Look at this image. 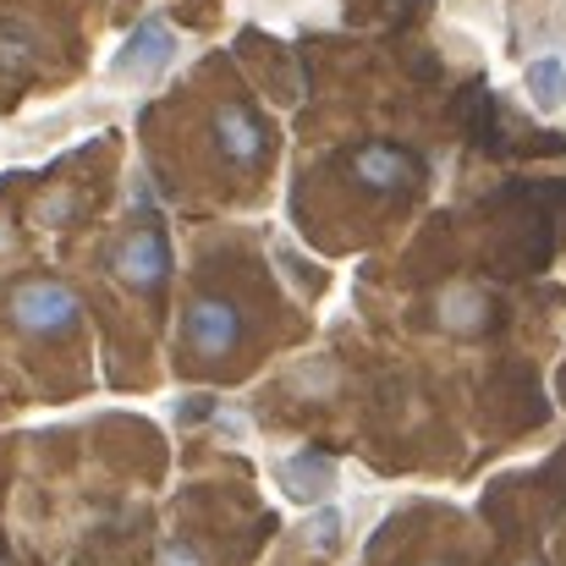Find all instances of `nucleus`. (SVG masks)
<instances>
[{
	"label": "nucleus",
	"instance_id": "1",
	"mask_svg": "<svg viewBox=\"0 0 566 566\" xmlns=\"http://www.w3.org/2000/svg\"><path fill=\"white\" fill-rule=\"evenodd\" d=\"M6 314H11V325H17L22 336H66V331H77L83 303H77V292L61 286V281H28V286L11 292Z\"/></svg>",
	"mask_w": 566,
	"mask_h": 566
},
{
	"label": "nucleus",
	"instance_id": "2",
	"mask_svg": "<svg viewBox=\"0 0 566 566\" xmlns=\"http://www.w3.org/2000/svg\"><path fill=\"white\" fill-rule=\"evenodd\" d=\"M182 342H188V353H198V358H226L242 342L237 303H226V297H192L188 314H182Z\"/></svg>",
	"mask_w": 566,
	"mask_h": 566
},
{
	"label": "nucleus",
	"instance_id": "3",
	"mask_svg": "<svg viewBox=\"0 0 566 566\" xmlns=\"http://www.w3.org/2000/svg\"><path fill=\"white\" fill-rule=\"evenodd\" d=\"M116 275H122L127 286H138V292L166 286V275H171V242H166V231L138 226V231L116 248Z\"/></svg>",
	"mask_w": 566,
	"mask_h": 566
},
{
	"label": "nucleus",
	"instance_id": "4",
	"mask_svg": "<svg viewBox=\"0 0 566 566\" xmlns=\"http://www.w3.org/2000/svg\"><path fill=\"white\" fill-rule=\"evenodd\" d=\"M171 50H177L171 28H166L160 17H149V22H138L133 39L122 44V55H116V77H155V72H166Z\"/></svg>",
	"mask_w": 566,
	"mask_h": 566
},
{
	"label": "nucleus",
	"instance_id": "5",
	"mask_svg": "<svg viewBox=\"0 0 566 566\" xmlns=\"http://www.w3.org/2000/svg\"><path fill=\"white\" fill-rule=\"evenodd\" d=\"M353 177L375 192H396V188H412L418 182V160L407 149H396V144H364L353 155Z\"/></svg>",
	"mask_w": 566,
	"mask_h": 566
},
{
	"label": "nucleus",
	"instance_id": "6",
	"mask_svg": "<svg viewBox=\"0 0 566 566\" xmlns=\"http://www.w3.org/2000/svg\"><path fill=\"white\" fill-rule=\"evenodd\" d=\"M214 138H220V155L231 166H259L264 160V127H259V116L248 105H220Z\"/></svg>",
	"mask_w": 566,
	"mask_h": 566
},
{
	"label": "nucleus",
	"instance_id": "7",
	"mask_svg": "<svg viewBox=\"0 0 566 566\" xmlns=\"http://www.w3.org/2000/svg\"><path fill=\"white\" fill-rule=\"evenodd\" d=\"M281 484H286V495L314 501V495H325V490H331V462H325V457H314V451H303V457H292V462L281 468Z\"/></svg>",
	"mask_w": 566,
	"mask_h": 566
},
{
	"label": "nucleus",
	"instance_id": "8",
	"mask_svg": "<svg viewBox=\"0 0 566 566\" xmlns=\"http://www.w3.org/2000/svg\"><path fill=\"white\" fill-rule=\"evenodd\" d=\"M528 94H534V105H545V111H556L566 99V66L556 55H545V61L528 66Z\"/></svg>",
	"mask_w": 566,
	"mask_h": 566
},
{
	"label": "nucleus",
	"instance_id": "9",
	"mask_svg": "<svg viewBox=\"0 0 566 566\" xmlns=\"http://www.w3.org/2000/svg\"><path fill=\"white\" fill-rule=\"evenodd\" d=\"M484 314H490V308H484V297H479V292H451V297L440 303V319H446L451 331H479V325H484Z\"/></svg>",
	"mask_w": 566,
	"mask_h": 566
},
{
	"label": "nucleus",
	"instance_id": "10",
	"mask_svg": "<svg viewBox=\"0 0 566 566\" xmlns=\"http://www.w3.org/2000/svg\"><path fill=\"white\" fill-rule=\"evenodd\" d=\"M336 539H342V512L336 506H319L314 523H308V545L314 551H336Z\"/></svg>",
	"mask_w": 566,
	"mask_h": 566
},
{
	"label": "nucleus",
	"instance_id": "11",
	"mask_svg": "<svg viewBox=\"0 0 566 566\" xmlns=\"http://www.w3.org/2000/svg\"><path fill=\"white\" fill-rule=\"evenodd\" d=\"M160 566H203V562H198V551H188V545H166V562Z\"/></svg>",
	"mask_w": 566,
	"mask_h": 566
},
{
	"label": "nucleus",
	"instance_id": "12",
	"mask_svg": "<svg viewBox=\"0 0 566 566\" xmlns=\"http://www.w3.org/2000/svg\"><path fill=\"white\" fill-rule=\"evenodd\" d=\"M209 412H214V401H209V396H192V401H182V418H188V423L209 418Z\"/></svg>",
	"mask_w": 566,
	"mask_h": 566
},
{
	"label": "nucleus",
	"instance_id": "13",
	"mask_svg": "<svg viewBox=\"0 0 566 566\" xmlns=\"http://www.w3.org/2000/svg\"><path fill=\"white\" fill-rule=\"evenodd\" d=\"M22 39H0V66H22Z\"/></svg>",
	"mask_w": 566,
	"mask_h": 566
},
{
	"label": "nucleus",
	"instance_id": "14",
	"mask_svg": "<svg viewBox=\"0 0 566 566\" xmlns=\"http://www.w3.org/2000/svg\"><path fill=\"white\" fill-rule=\"evenodd\" d=\"M423 566H451V562H423Z\"/></svg>",
	"mask_w": 566,
	"mask_h": 566
},
{
	"label": "nucleus",
	"instance_id": "15",
	"mask_svg": "<svg viewBox=\"0 0 566 566\" xmlns=\"http://www.w3.org/2000/svg\"><path fill=\"white\" fill-rule=\"evenodd\" d=\"M517 566H545V562H517Z\"/></svg>",
	"mask_w": 566,
	"mask_h": 566
}]
</instances>
